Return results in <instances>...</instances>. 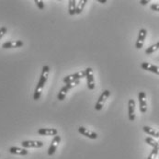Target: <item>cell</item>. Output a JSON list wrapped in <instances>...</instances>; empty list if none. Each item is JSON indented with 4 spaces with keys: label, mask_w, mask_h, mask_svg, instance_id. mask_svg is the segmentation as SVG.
<instances>
[{
    "label": "cell",
    "mask_w": 159,
    "mask_h": 159,
    "mask_svg": "<svg viewBox=\"0 0 159 159\" xmlns=\"http://www.w3.org/2000/svg\"><path fill=\"white\" fill-rule=\"evenodd\" d=\"M7 29L6 28V27H1L0 28V40L3 38V36L7 33Z\"/></svg>",
    "instance_id": "603a6c76"
},
{
    "label": "cell",
    "mask_w": 159,
    "mask_h": 159,
    "mask_svg": "<svg viewBox=\"0 0 159 159\" xmlns=\"http://www.w3.org/2000/svg\"><path fill=\"white\" fill-rule=\"evenodd\" d=\"M49 73H50V67L48 66H44L43 67V70H42V75H41L40 80H39V82L37 84V87H36L35 91H34V95H33V99L34 100L40 99V98L42 96L43 89L46 82H47V79H48V76H49Z\"/></svg>",
    "instance_id": "6da1fadb"
},
{
    "label": "cell",
    "mask_w": 159,
    "mask_h": 159,
    "mask_svg": "<svg viewBox=\"0 0 159 159\" xmlns=\"http://www.w3.org/2000/svg\"><path fill=\"white\" fill-rule=\"evenodd\" d=\"M145 143H148V144H149L150 146H152L153 148H155V147H157V148H159L157 141H156V140H155V139H153L152 137H146V138H145Z\"/></svg>",
    "instance_id": "d6986e66"
},
{
    "label": "cell",
    "mask_w": 159,
    "mask_h": 159,
    "mask_svg": "<svg viewBox=\"0 0 159 159\" xmlns=\"http://www.w3.org/2000/svg\"><path fill=\"white\" fill-rule=\"evenodd\" d=\"M149 2H150L149 0H141V1H140V4H142L143 6H145V5L148 4Z\"/></svg>",
    "instance_id": "d4e9b609"
},
{
    "label": "cell",
    "mask_w": 159,
    "mask_h": 159,
    "mask_svg": "<svg viewBox=\"0 0 159 159\" xmlns=\"http://www.w3.org/2000/svg\"><path fill=\"white\" fill-rule=\"evenodd\" d=\"M157 50H159V42L158 43H155L154 45L150 46L149 48H147V49L145 50V53H146V54H151V53L155 52L157 51Z\"/></svg>",
    "instance_id": "ffe728a7"
},
{
    "label": "cell",
    "mask_w": 159,
    "mask_h": 159,
    "mask_svg": "<svg viewBox=\"0 0 159 159\" xmlns=\"http://www.w3.org/2000/svg\"><path fill=\"white\" fill-rule=\"evenodd\" d=\"M146 34H147V30L143 28L139 30V34H138V38H137L136 41V44H135V47L136 49L140 50L143 48V43H144V41H145V38H146Z\"/></svg>",
    "instance_id": "52a82bcc"
},
{
    "label": "cell",
    "mask_w": 159,
    "mask_h": 159,
    "mask_svg": "<svg viewBox=\"0 0 159 159\" xmlns=\"http://www.w3.org/2000/svg\"><path fill=\"white\" fill-rule=\"evenodd\" d=\"M9 153L13 155H19V156H27L29 154L28 150L25 148H20L17 146H12L9 148Z\"/></svg>",
    "instance_id": "9a60e30c"
},
{
    "label": "cell",
    "mask_w": 159,
    "mask_h": 159,
    "mask_svg": "<svg viewBox=\"0 0 159 159\" xmlns=\"http://www.w3.org/2000/svg\"><path fill=\"white\" fill-rule=\"evenodd\" d=\"M86 72V78H87V84L89 90H93L95 89V78L93 75V70L91 67H88L85 70Z\"/></svg>",
    "instance_id": "277c9868"
},
{
    "label": "cell",
    "mask_w": 159,
    "mask_h": 159,
    "mask_svg": "<svg viewBox=\"0 0 159 159\" xmlns=\"http://www.w3.org/2000/svg\"><path fill=\"white\" fill-rule=\"evenodd\" d=\"M79 84H80V80L72 81V82H68V83H66V86H65V87H63V88L61 89L60 92H59V94H58V99H59L60 101H63V100L66 98V95H67L68 91L70 90V89H74L75 87L78 86Z\"/></svg>",
    "instance_id": "7a4b0ae2"
},
{
    "label": "cell",
    "mask_w": 159,
    "mask_h": 159,
    "mask_svg": "<svg viewBox=\"0 0 159 159\" xmlns=\"http://www.w3.org/2000/svg\"><path fill=\"white\" fill-rule=\"evenodd\" d=\"M38 134L43 136H55L58 134V131L53 128H42L38 130Z\"/></svg>",
    "instance_id": "7c38bea8"
},
{
    "label": "cell",
    "mask_w": 159,
    "mask_h": 159,
    "mask_svg": "<svg viewBox=\"0 0 159 159\" xmlns=\"http://www.w3.org/2000/svg\"><path fill=\"white\" fill-rule=\"evenodd\" d=\"M158 153H159V148H157V147L153 148L152 152H151V153H150V155L148 156L147 159H156V157H157V155H158Z\"/></svg>",
    "instance_id": "44dd1931"
},
{
    "label": "cell",
    "mask_w": 159,
    "mask_h": 159,
    "mask_svg": "<svg viewBox=\"0 0 159 159\" xmlns=\"http://www.w3.org/2000/svg\"><path fill=\"white\" fill-rule=\"evenodd\" d=\"M86 77V72L85 71H79L77 73H75L73 75H69L66 77H65L63 79V81L66 84L68 82H72V81H76V80H80L81 78Z\"/></svg>",
    "instance_id": "5b68a950"
},
{
    "label": "cell",
    "mask_w": 159,
    "mask_h": 159,
    "mask_svg": "<svg viewBox=\"0 0 159 159\" xmlns=\"http://www.w3.org/2000/svg\"><path fill=\"white\" fill-rule=\"evenodd\" d=\"M87 3H88V0H79L78 2H76L75 14H81Z\"/></svg>",
    "instance_id": "e0dca14e"
},
{
    "label": "cell",
    "mask_w": 159,
    "mask_h": 159,
    "mask_svg": "<svg viewBox=\"0 0 159 159\" xmlns=\"http://www.w3.org/2000/svg\"><path fill=\"white\" fill-rule=\"evenodd\" d=\"M78 132H79L82 135L88 137V138H89V139L95 140V139L98 138V134H97L95 132L90 131V130H89V129H87V128H85V127H83V126H79V127H78Z\"/></svg>",
    "instance_id": "8fae6325"
},
{
    "label": "cell",
    "mask_w": 159,
    "mask_h": 159,
    "mask_svg": "<svg viewBox=\"0 0 159 159\" xmlns=\"http://www.w3.org/2000/svg\"><path fill=\"white\" fill-rule=\"evenodd\" d=\"M110 95H111V92H110V90H107V89L104 90L101 93V95L99 96V98H98V101H97V103H96V106H95V109H96L97 111L102 110V108H103V106H104L106 100L109 98Z\"/></svg>",
    "instance_id": "3957f363"
},
{
    "label": "cell",
    "mask_w": 159,
    "mask_h": 159,
    "mask_svg": "<svg viewBox=\"0 0 159 159\" xmlns=\"http://www.w3.org/2000/svg\"><path fill=\"white\" fill-rule=\"evenodd\" d=\"M128 115H129V120L131 121H134L135 120V101H134V99H129Z\"/></svg>",
    "instance_id": "30bf717a"
},
{
    "label": "cell",
    "mask_w": 159,
    "mask_h": 159,
    "mask_svg": "<svg viewBox=\"0 0 159 159\" xmlns=\"http://www.w3.org/2000/svg\"><path fill=\"white\" fill-rule=\"evenodd\" d=\"M23 148H40L43 146V143L41 141H23L21 143Z\"/></svg>",
    "instance_id": "9c48e42d"
},
{
    "label": "cell",
    "mask_w": 159,
    "mask_h": 159,
    "mask_svg": "<svg viewBox=\"0 0 159 159\" xmlns=\"http://www.w3.org/2000/svg\"><path fill=\"white\" fill-rule=\"evenodd\" d=\"M98 2L101 3V4H105L107 2V0H98Z\"/></svg>",
    "instance_id": "484cf974"
},
{
    "label": "cell",
    "mask_w": 159,
    "mask_h": 159,
    "mask_svg": "<svg viewBox=\"0 0 159 159\" xmlns=\"http://www.w3.org/2000/svg\"><path fill=\"white\" fill-rule=\"evenodd\" d=\"M34 2H35V4L37 5V7H38V8H39V9H41V10H43V9H44V4H43V1H42V0H35Z\"/></svg>",
    "instance_id": "7402d4cb"
},
{
    "label": "cell",
    "mask_w": 159,
    "mask_h": 159,
    "mask_svg": "<svg viewBox=\"0 0 159 159\" xmlns=\"http://www.w3.org/2000/svg\"><path fill=\"white\" fill-rule=\"evenodd\" d=\"M22 41H9L5 43H3L2 48L4 49H11V48H20L23 46Z\"/></svg>",
    "instance_id": "4fadbf2b"
},
{
    "label": "cell",
    "mask_w": 159,
    "mask_h": 159,
    "mask_svg": "<svg viewBox=\"0 0 159 159\" xmlns=\"http://www.w3.org/2000/svg\"><path fill=\"white\" fill-rule=\"evenodd\" d=\"M150 8L154 11H157L159 12V4H152L150 6Z\"/></svg>",
    "instance_id": "cb8c5ba5"
},
{
    "label": "cell",
    "mask_w": 159,
    "mask_h": 159,
    "mask_svg": "<svg viewBox=\"0 0 159 159\" xmlns=\"http://www.w3.org/2000/svg\"><path fill=\"white\" fill-rule=\"evenodd\" d=\"M138 99L140 104V111L142 113H145L147 111V102H146V95L145 92L141 91L138 94Z\"/></svg>",
    "instance_id": "8992f818"
},
{
    "label": "cell",
    "mask_w": 159,
    "mask_h": 159,
    "mask_svg": "<svg viewBox=\"0 0 159 159\" xmlns=\"http://www.w3.org/2000/svg\"><path fill=\"white\" fill-rule=\"evenodd\" d=\"M141 67L143 69V70H146V71H149V72H152V73H155L157 75H159V67L157 66H154L152 64H149V63H142L141 64Z\"/></svg>",
    "instance_id": "5bb4252c"
},
{
    "label": "cell",
    "mask_w": 159,
    "mask_h": 159,
    "mask_svg": "<svg viewBox=\"0 0 159 159\" xmlns=\"http://www.w3.org/2000/svg\"><path fill=\"white\" fill-rule=\"evenodd\" d=\"M60 141H61V137L59 136L58 134L53 137V139L52 141V143H51L50 147L48 148V152L47 153H48L49 156L54 155V153L56 152V149H57V147H58V145L60 143Z\"/></svg>",
    "instance_id": "ba28073f"
},
{
    "label": "cell",
    "mask_w": 159,
    "mask_h": 159,
    "mask_svg": "<svg viewBox=\"0 0 159 159\" xmlns=\"http://www.w3.org/2000/svg\"><path fill=\"white\" fill-rule=\"evenodd\" d=\"M68 13L69 15L73 16L75 14V7H76V1L75 0H69L68 2Z\"/></svg>",
    "instance_id": "ac0fdd59"
},
{
    "label": "cell",
    "mask_w": 159,
    "mask_h": 159,
    "mask_svg": "<svg viewBox=\"0 0 159 159\" xmlns=\"http://www.w3.org/2000/svg\"><path fill=\"white\" fill-rule=\"evenodd\" d=\"M143 131L144 133H146L147 134L151 135V136H154L155 138H159V132L156 131L155 129H153V128H151L149 126H143Z\"/></svg>",
    "instance_id": "2e32d148"
}]
</instances>
